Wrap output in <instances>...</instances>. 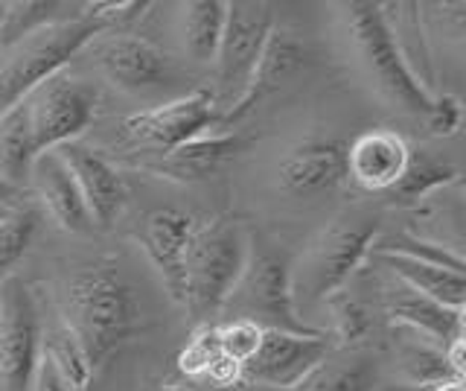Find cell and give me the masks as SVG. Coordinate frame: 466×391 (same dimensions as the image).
<instances>
[{"instance_id": "cell-21", "label": "cell", "mask_w": 466, "mask_h": 391, "mask_svg": "<svg viewBox=\"0 0 466 391\" xmlns=\"http://www.w3.org/2000/svg\"><path fill=\"white\" fill-rule=\"evenodd\" d=\"M388 315L397 327L411 330L417 336L429 339L431 345L441 347V351H446L451 342L463 339V310L443 307V304L422 298L411 293V289H405L402 295L388 301Z\"/></svg>"}, {"instance_id": "cell-31", "label": "cell", "mask_w": 466, "mask_h": 391, "mask_svg": "<svg viewBox=\"0 0 466 391\" xmlns=\"http://www.w3.org/2000/svg\"><path fill=\"white\" fill-rule=\"evenodd\" d=\"M327 304H329V313H332L335 339H339V345L347 347V351H356V345L361 339H368V333L373 327L368 310H364L359 301L344 295V293L327 298Z\"/></svg>"}, {"instance_id": "cell-13", "label": "cell", "mask_w": 466, "mask_h": 391, "mask_svg": "<svg viewBox=\"0 0 466 391\" xmlns=\"http://www.w3.org/2000/svg\"><path fill=\"white\" fill-rule=\"evenodd\" d=\"M196 225V216L178 208H157L146 216L140 228V245L146 257L155 266L157 278L164 281L167 293L178 304L184 295V257Z\"/></svg>"}, {"instance_id": "cell-20", "label": "cell", "mask_w": 466, "mask_h": 391, "mask_svg": "<svg viewBox=\"0 0 466 391\" xmlns=\"http://www.w3.org/2000/svg\"><path fill=\"white\" fill-rule=\"evenodd\" d=\"M370 257L379 266H385L393 278H397L405 289L431 298L437 304L451 310H463L466 307V278L463 272L455 269H443L434 263H422V260L405 257V254H390V252H370Z\"/></svg>"}, {"instance_id": "cell-39", "label": "cell", "mask_w": 466, "mask_h": 391, "mask_svg": "<svg viewBox=\"0 0 466 391\" xmlns=\"http://www.w3.org/2000/svg\"><path fill=\"white\" fill-rule=\"evenodd\" d=\"M157 391H193V388L181 383H164V386H157Z\"/></svg>"}, {"instance_id": "cell-19", "label": "cell", "mask_w": 466, "mask_h": 391, "mask_svg": "<svg viewBox=\"0 0 466 391\" xmlns=\"http://www.w3.org/2000/svg\"><path fill=\"white\" fill-rule=\"evenodd\" d=\"M29 179L35 181V190L41 196V205L47 208V213L56 220V225L70 234H87L94 228L91 213L85 208V199L76 187V179L70 176L67 164L62 161V155L41 152L33 161V172Z\"/></svg>"}, {"instance_id": "cell-22", "label": "cell", "mask_w": 466, "mask_h": 391, "mask_svg": "<svg viewBox=\"0 0 466 391\" xmlns=\"http://www.w3.org/2000/svg\"><path fill=\"white\" fill-rule=\"evenodd\" d=\"M382 6L385 26L405 59L414 79L434 94V59L426 38V21L420 18V4H379Z\"/></svg>"}, {"instance_id": "cell-33", "label": "cell", "mask_w": 466, "mask_h": 391, "mask_svg": "<svg viewBox=\"0 0 466 391\" xmlns=\"http://www.w3.org/2000/svg\"><path fill=\"white\" fill-rule=\"evenodd\" d=\"M216 327H218V347H222V354L233 362H239L242 368L251 362L262 342V333H266V327H259L251 318H228L225 324Z\"/></svg>"}, {"instance_id": "cell-28", "label": "cell", "mask_w": 466, "mask_h": 391, "mask_svg": "<svg viewBox=\"0 0 466 391\" xmlns=\"http://www.w3.org/2000/svg\"><path fill=\"white\" fill-rule=\"evenodd\" d=\"M41 356L56 368V374L62 376L70 391H87V388H91L96 374H94L91 365H87L79 342L73 339V333L62 322L41 336Z\"/></svg>"}, {"instance_id": "cell-11", "label": "cell", "mask_w": 466, "mask_h": 391, "mask_svg": "<svg viewBox=\"0 0 466 391\" xmlns=\"http://www.w3.org/2000/svg\"><path fill=\"white\" fill-rule=\"evenodd\" d=\"M332 354L327 333H291L266 327L251 362L242 368L245 383L266 391H291Z\"/></svg>"}, {"instance_id": "cell-12", "label": "cell", "mask_w": 466, "mask_h": 391, "mask_svg": "<svg viewBox=\"0 0 466 391\" xmlns=\"http://www.w3.org/2000/svg\"><path fill=\"white\" fill-rule=\"evenodd\" d=\"M56 152L62 155L70 176L76 179V187L85 199V208L91 213L94 225L99 228L114 225V220L123 213L126 199H128V187L120 176V170H116L99 149L85 147L79 140H70L65 147H58Z\"/></svg>"}, {"instance_id": "cell-40", "label": "cell", "mask_w": 466, "mask_h": 391, "mask_svg": "<svg viewBox=\"0 0 466 391\" xmlns=\"http://www.w3.org/2000/svg\"><path fill=\"white\" fill-rule=\"evenodd\" d=\"M222 391H257V388H251L248 383H239V386H233V388H222Z\"/></svg>"}, {"instance_id": "cell-3", "label": "cell", "mask_w": 466, "mask_h": 391, "mask_svg": "<svg viewBox=\"0 0 466 391\" xmlns=\"http://www.w3.org/2000/svg\"><path fill=\"white\" fill-rule=\"evenodd\" d=\"M379 237V216L368 211H347L320 231L291 263V293L295 301H327L339 295L361 260L370 254Z\"/></svg>"}, {"instance_id": "cell-6", "label": "cell", "mask_w": 466, "mask_h": 391, "mask_svg": "<svg viewBox=\"0 0 466 391\" xmlns=\"http://www.w3.org/2000/svg\"><path fill=\"white\" fill-rule=\"evenodd\" d=\"M225 310H233L230 318H251L259 327L315 333L300 318L291 293V257L277 249L251 252L239 283L225 301Z\"/></svg>"}, {"instance_id": "cell-10", "label": "cell", "mask_w": 466, "mask_h": 391, "mask_svg": "<svg viewBox=\"0 0 466 391\" xmlns=\"http://www.w3.org/2000/svg\"><path fill=\"white\" fill-rule=\"evenodd\" d=\"M218 123H222V111L216 106L213 91L198 88L167 106L128 114L120 120V132L135 147L164 155L198 135H208Z\"/></svg>"}, {"instance_id": "cell-7", "label": "cell", "mask_w": 466, "mask_h": 391, "mask_svg": "<svg viewBox=\"0 0 466 391\" xmlns=\"http://www.w3.org/2000/svg\"><path fill=\"white\" fill-rule=\"evenodd\" d=\"M274 30V12L262 0H233L228 4L225 33L216 50V91L218 111H228L242 97L248 79Z\"/></svg>"}, {"instance_id": "cell-18", "label": "cell", "mask_w": 466, "mask_h": 391, "mask_svg": "<svg viewBox=\"0 0 466 391\" xmlns=\"http://www.w3.org/2000/svg\"><path fill=\"white\" fill-rule=\"evenodd\" d=\"M300 62H303V47L298 45V38L286 30H280V26H274L268 41H266V47H262V56L254 67V74L245 85L242 97L222 114V123L218 126H233L242 118H248L262 99L271 97L291 74H295V70L300 67Z\"/></svg>"}, {"instance_id": "cell-35", "label": "cell", "mask_w": 466, "mask_h": 391, "mask_svg": "<svg viewBox=\"0 0 466 391\" xmlns=\"http://www.w3.org/2000/svg\"><path fill=\"white\" fill-rule=\"evenodd\" d=\"M85 9L106 26V33H111L116 24L135 21L143 15V9H149V4H140V0H126V4H85Z\"/></svg>"}, {"instance_id": "cell-1", "label": "cell", "mask_w": 466, "mask_h": 391, "mask_svg": "<svg viewBox=\"0 0 466 391\" xmlns=\"http://www.w3.org/2000/svg\"><path fill=\"white\" fill-rule=\"evenodd\" d=\"M94 374L143 330V307L111 260L70 274L62 286V318Z\"/></svg>"}, {"instance_id": "cell-14", "label": "cell", "mask_w": 466, "mask_h": 391, "mask_svg": "<svg viewBox=\"0 0 466 391\" xmlns=\"http://www.w3.org/2000/svg\"><path fill=\"white\" fill-rule=\"evenodd\" d=\"M94 59L106 79L123 91H146L167 79V56L140 36L106 33Z\"/></svg>"}, {"instance_id": "cell-17", "label": "cell", "mask_w": 466, "mask_h": 391, "mask_svg": "<svg viewBox=\"0 0 466 391\" xmlns=\"http://www.w3.org/2000/svg\"><path fill=\"white\" fill-rule=\"evenodd\" d=\"M277 176L291 196L335 190L347 179V147L339 140H306L283 158Z\"/></svg>"}, {"instance_id": "cell-9", "label": "cell", "mask_w": 466, "mask_h": 391, "mask_svg": "<svg viewBox=\"0 0 466 391\" xmlns=\"http://www.w3.org/2000/svg\"><path fill=\"white\" fill-rule=\"evenodd\" d=\"M41 359V318L29 286L0 283V391H29Z\"/></svg>"}, {"instance_id": "cell-5", "label": "cell", "mask_w": 466, "mask_h": 391, "mask_svg": "<svg viewBox=\"0 0 466 391\" xmlns=\"http://www.w3.org/2000/svg\"><path fill=\"white\" fill-rule=\"evenodd\" d=\"M347 33L353 41V50L364 67V74L373 82V88L382 94L388 103L408 114L426 118L431 108L434 94H429L408 70L405 59L400 56L397 45L385 26L382 6L379 4H344Z\"/></svg>"}, {"instance_id": "cell-30", "label": "cell", "mask_w": 466, "mask_h": 391, "mask_svg": "<svg viewBox=\"0 0 466 391\" xmlns=\"http://www.w3.org/2000/svg\"><path fill=\"white\" fill-rule=\"evenodd\" d=\"M370 252H390V254H405V257H414L422 260V263H434V266H443V269H455L463 272V254L461 249H449L443 242H434V240H422L414 234H390L373 242Z\"/></svg>"}, {"instance_id": "cell-36", "label": "cell", "mask_w": 466, "mask_h": 391, "mask_svg": "<svg viewBox=\"0 0 466 391\" xmlns=\"http://www.w3.org/2000/svg\"><path fill=\"white\" fill-rule=\"evenodd\" d=\"M29 391H70V388L65 386L62 376L56 374V368L50 365V362L41 356L38 368L33 374V386H29Z\"/></svg>"}, {"instance_id": "cell-8", "label": "cell", "mask_w": 466, "mask_h": 391, "mask_svg": "<svg viewBox=\"0 0 466 391\" xmlns=\"http://www.w3.org/2000/svg\"><path fill=\"white\" fill-rule=\"evenodd\" d=\"M96 88L79 77H70L67 70L44 79L38 88L26 97L29 114V132H33L35 155L53 152L70 140H79V135L91 126L96 114Z\"/></svg>"}, {"instance_id": "cell-37", "label": "cell", "mask_w": 466, "mask_h": 391, "mask_svg": "<svg viewBox=\"0 0 466 391\" xmlns=\"http://www.w3.org/2000/svg\"><path fill=\"white\" fill-rule=\"evenodd\" d=\"M21 190L18 187H12V184H6L4 179H0V201H9V199H15Z\"/></svg>"}, {"instance_id": "cell-15", "label": "cell", "mask_w": 466, "mask_h": 391, "mask_svg": "<svg viewBox=\"0 0 466 391\" xmlns=\"http://www.w3.org/2000/svg\"><path fill=\"white\" fill-rule=\"evenodd\" d=\"M411 147L400 132L370 129L347 147V179L368 193H388L405 172Z\"/></svg>"}, {"instance_id": "cell-29", "label": "cell", "mask_w": 466, "mask_h": 391, "mask_svg": "<svg viewBox=\"0 0 466 391\" xmlns=\"http://www.w3.org/2000/svg\"><path fill=\"white\" fill-rule=\"evenodd\" d=\"M41 213L33 205L15 208L0 216V283L12 278V269L21 263V257L33 245Z\"/></svg>"}, {"instance_id": "cell-16", "label": "cell", "mask_w": 466, "mask_h": 391, "mask_svg": "<svg viewBox=\"0 0 466 391\" xmlns=\"http://www.w3.org/2000/svg\"><path fill=\"white\" fill-rule=\"evenodd\" d=\"M245 149V138L233 132H208L193 140L181 143L172 152L157 155L155 161H146L143 170L157 179H169L178 184H196L210 179L213 172L222 170L228 161H233Z\"/></svg>"}, {"instance_id": "cell-4", "label": "cell", "mask_w": 466, "mask_h": 391, "mask_svg": "<svg viewBox=\"0 0 466 391\" xmlns=\"http://www.w3.org/2000/svg\"><path fill=\"white\" fill-rule=\"evenodd\" d=\"M99 36H106V26L82 4L79 15L38 30L35 36L6 50V62H0V114L38 88L44 79L62 74L73 56L94 45Z\"/></svg>"}, {"instance_id": "cell-41", "label": "cell", "mask_w": 466, "mask_h": 391, "mask_svg": "<svg viewBox=\"0 0 466 391\" xmlns=\"http://www.w3.org/2000/svg\"><path fill=\"white\" fill-rule=\"evenodd\" d=\"M4 12H6V4H0V26H4ZM0 56H4V50H0Z\"/></svg>"}, {"instance_id": "cell-24", "label": "cell", "mask_w": 466, "mask_h": 391, "mask_svg": "<svg viewBox=\"0 0 466 391\" xmlns=\"http://www.w3.org/2000/svg\"><path fill=\"white\" fill-rule=\"evenodd\" d=\"M35 158L38 155L33 147V132H29L26 103L18 99L12 108L0 114V179L24 190Z\"/></svg>"}, {"instance_id": "cell-25", "label": "cell", "mask_w": 466, "mask_h": 391, "mask_svg": "<svg viewBox=\"0 0 466 391\" xmlns=\"http://www.w3.org/2000/svg\"><path fill=\"white\" fill-rule=\"evenodd\" d=\"M376 359L364 351H347L341 356H327L320 365L291 391H373L376 388Z\"/></svg>"}, {"instance_id": "cell-34", "label": "cell", "mask_w": 466, "mask_h": 391, "mask_svg": "<svg viewBox=\"0 0 466 391\" xmlns=\"http://www.w3.org/2000/svg\"><path fill=\"white\" fill-rule=\"evenodd\" d=\"M461 123H463V106L455 94H441L431 99V108L426 111V126L434 138L458 135Z\"/></svg>"}, {"instance_id": "cell-38", "label": "cell", "mask_w": 466, "mask_h": 391, "mask_svg": "<svg viewBox=\"0 0 466 391\" xmlns=\"http://www.w3.org/2000/svg\"><path fill=\"white\" fill-rule=\"evenodd\" d=\"M426 391H463V380H449V383H441V386L426 388Z\"/></svg>"}, {"instance_id": "cell-23", "label": "cell", "mask_w": 466, "mask_h": 391, "mask_svg": "<svg viewBox=\"0 0 466 391\" xmlns=\"http://www.w3.org/2000/svg\"><path fill=\"white\" fill-rule=\"evenodd\" d=\"M451 184H461V170L449 161H441L434 158L429 149H411L408 155L405 172L400 176V181L385 193L393 205H420L422 199H429L434 190H446Z\"/></svg>"}, {"instance_id": "cell-26", "label": "cell", "mask_w": 466, "mask_h": 391, "mask_svg": "<svg viewBox=\"0 0 466 391\" xmlns=\"http://www.w3.org/2000/svg\"><path fill=\"white\" fill-rule=\"evenodd\" d=\"M82 4H65V0H12L4 12V26H0V50H12L24 38L35 36L38 30L79 15Z\"/></svg>"}, {"instance_id": "cell-32", "label": "cell", "mask_w": 466, "mask_h": 391, "mask_svg": "<svg viewBox=\"0 0 466 391\" xmlns=\"http://www.w3.org/2000/svg\"><path fill=\"white\" fill-rule=\"evenodd\" d=\"M222 354L218 347V327L216 324H198L193 330V336L187 339V345L178 354V371L187 380H204V374L216 362V356Z\"/></svg>"}, {"instance_id": "cell-27", "label": "cell", "mask_w": 466, "mask_h": 391, "mask_svg": "<svg viewBox=\"0 0 466 391\" xmlns=\"http://www.w3.org/2000/svg\"><path fill=\"white\" fill-rule=\"evenodd\" d=\"M228 4L222 0H193L181 6V36L184 47L196 62L208 65L216 59L218 41L225 33Z\"/></svg>"}, {"instance_id": "cell-2", "label": "cell", "mask_w": 466, "mask_h": 391, "mask_svg": "<svg viewBox=\"0 0 466 391\" xmlns=\"http://www.w3.org/2000/svg\"><path fill=\"white\" fill-rule=\"evenodd\" d=\"M251 257V240L237 220H213L196 225L184 257V295L181 307L198 324L225 310L233 286Z\"/></svg>"}]
</instances>
